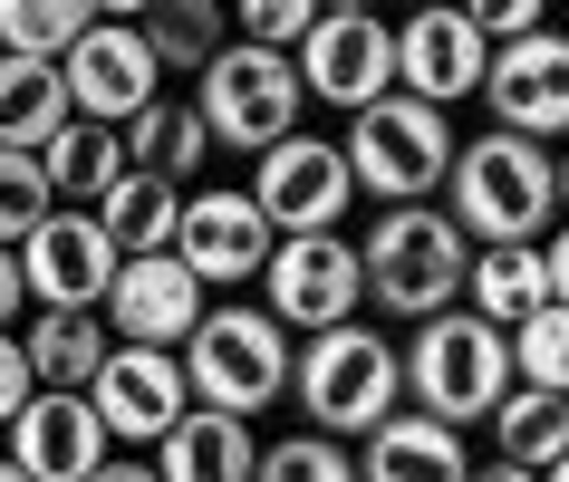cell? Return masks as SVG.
<instances>
[{"label":"cell","mask_w":569,"mask_h":482,"mask_svg":"<svg viewBox=\"0 0 569 482\" xmlns=\"http://www.w3.org/2000/svg\"><path fill=\"white\" fill-rule=\"evenodd\" d=\"M445 212H453V232L473 241V251L540 241V232H550V212H560L550 145H521V135H473V145H453Z\"/></svg>","instance_id":"cell-1"},{"label":"cell","mask_w":569,"mask_h":482,"mask_svg":"<svg viewBox=\"0 0 569 482\" xmlns=\"http://www.w3.org/2000/svg\"><path fill=\"white\" fill-rule=\"evenodd\" d=\"M290 395H300L309 434H329V444H367L387 415H406V366L377 329H319L290 358Z\"/></svg>","instance_id":"cell-2"},{"label":"cell","mask_w":569,"mask_h":482,"mask_svg":"<svg viewBox=\"0 0 569 482\" xmlns=\"http://www.w3.org/2000/svg\"><path fill=\"white\" fill-rule=\"evenodd\" d=\"M463 261H473V241L453 232L445 203H406V212H377L358 241V271H367V300L387 309V319H445L463 300Z\"/></svg>","instance_id":"cell-3"},{"label":"cell","mask_w":569,"mask_h":482,"mask_svg":"<svg viewBox=\"0 0 569 482\" xmlns=\"http://www.w3.org/2000/svg\"><path fill=\"white\" fill-rule=\"evenodd\" d=\"M396 366H406V405L435 424H492V405L511 395V338L482 329L473 309H445V319H425L406 348H396Z\"/></svg>","instance_id":"cell-4"},{"label":"cell","mask_w":569,"mask_h":482,"mask_svg":"<svg viewBox=\"0 0 569 482\" xmlns=\"http://www.w3.org/2000/svg\"><path fill=\"white\" fill-rule=\"evenodd\" d=\"M174 366H183V395L203 415L251 424L261 405L290 395V329L270 309H203V329L174 348Z\"/></svg>","instance_id":"cell-5"},{"label":"cell","mask_w":569,"mask_h":482,"mask_svg":"<svg viewBox=\"0 0 569 482\" xmlns=\"http://www.w3.org/2000/svg\"><path fill=\"white\" fill-rule=\"evenodd\" d=\"M338 154H348V183H358V193H377L387 212H406V203H435V193H445L453 125L435 117V107H416V97H377V107L348 117Z\"/></svg>","instance_id":"cell-6"},{"label":"cell","mask_w":569,"mask_h":482,"mask_svg":"<svg viewBox=\"0 0 569 482\" xmlns=\"http://www.w3.org/2000/svg\"><path fill=\"white\" fill-rule=\"evenodd\" d=\"M300 68L270 59V49H241V39H222V59L193 78V117H203L212 145L232 154H270L280 135H300Z\"/></svg>","instance_id":"cell-7"},{"label":"cell","mask_w":569,"mask_h":482,"mask_svg":"<svg viewBox=\"0 0 569 482\" xmlns=\"http://www.w3.org/2000/svg\"><path fill=\"white\" fill-rule=\"evenodd\" d=\"M251 212L270 222V241H309V232H338L348 203H358V183H348V154L329 135H280L270 154H251Z\"/></svg>","instance_id":"cell-8"},{"label":"cell","mask_w":569,"mask_h":482,"mask_svg":"<svg viewBox=\"0 0 569 482\" xmlns=\"http://www.w3.org/2000/svg\"><path fill=\"white\" fill-rule=\"evenodd\" d=\"M59 88H68V117L78 125H107L117 135V125H136L164 97V68L146 59V39H136L126 10H97V30L59 59Z\"/></svg>","instance_id":"cell-9"},{"label":"cell","mask_w":569,"mask_h":482,"mask_svg":"<svg viewBox=\"0 0 569 482\" xmlns=\"http://www.w3.org/2000/svg\"><path fill=\"white\" fill-rule=\"evenodd\" d=\"M261 290H270L261 309L280 319V329H300V338H319V329H348V319H358V300H367L358 241H348V232L270 241V261H261Z\"/></svg>","instance_id":"cell-10"},{"label":"cell","mask_w":569,"mask_h":482,"mask_svg":"<svg viewBox=\"0 0 569 482\" xmlns=\"http://www.w3.org/2000/svg\"><path fill=\"white\" fill-rule=\"evenodd\" d=\"M300 97H319V107H338V117H358V107H377V97H396V30L377 20V10H319V30L300 39Z\"/></svg>","instance_id":"cell-11"},{"label":"cell","mask_w":569,"mask_h":482,"mask_svg":"<svg viewBox=\"0 0 569 482\" xmlns=\"http://www.w3.org/2000/svg\"><path fill=\"white\" fill-rule=\"evenodd\" d=\"M482 107H492V135H521V145L569 135V39L560 30H531L521 49H492V68H482Z\"/></svg>","instance_id":"cell-12"},{"label":"cell","mask_w":569,"mask_h":482,"mask_svg":"<svg viewBox=\"0 0 569 482\" xmlns=\"http://www.w3.org/2000/svg\"><path fill=\"white\" fill-rule=\"evenodd\" d=\"M174 261L212 290H241V280H261L270 261V222L251 212L241 183H203V193H183V222H174Z\"/></svg>","instance_id":"cell-13"},{"label":"cell","mask_w":569,"mask_h":482,"mask_svg":"<svg viewBox=\"0 0 569 482\" xmlns=\"http://www.w3.org/2000/svg\"><path fill=\"white\" fill-rule=\"evenodd\" d=\"M88 405H97V424H107V444H126V453H154L183 415H193L183 366L164 358V348H117V358L97 366Z\"/></svg>","instance_id":"cell-14"},{"label":"cell","mask_w":569,"mask_h":482,"mask_svg":"<svg viewBox=\"0 0 569 482\" xmlns=\"http://www.w3.org/2000/svg\"><path fill=\"white\" fill-rule=\"evenodd\" d=\"M117 271H126V261L107 251L97 212H49V222L20 241V290H30L39 309H107Z\"/></svg>","instance_id":"cell-15"},{"label":"cell","mask_w":569,"mask_h":482,"mask_svg":"<svg viewBox=\"0 0 569 482\" xmlns=\"http://www.w3.org/2000/svg\"><path fill=\"white\" fill-rule=\"evenodd\" d=\"M203 280L183 271L174 251H154V261H126L117 271V290H107V309H97V319H107V338H117V348H164V358H174L183 338L203 329Z\"/></svg>","instance_id":"cell-16"},{"label":"cell","mask_w":569,"mask_h":482,"mask_svg":"<svg viewBox=\"0 0 569 482\" xmlns=\"http://www.w3.org/2000/svg\"><path fill=\"white\" fill-rule=\"evenodd\" d=\"M482 68H492V49H482V30L463 10H416L396 30V97H416L435 117L453 97H482Z\"/></svg>","instance_id":"cell-17"},{"label":"cell","mask_w":569,"mask_h":482,"mask_svg":"<svg viewBox=\"0 0 569 482\" xmlns=\"http://www.w3.org/2000/svg\"><path fill=\"white\" fill-rule=\"evenodd\" d=\"M107 424H97L88 395H30L20 415H10V463L30 482H88L97 463H107Z\"/></svg>","instance_id":"cell-18"},{"label":"cell","mask_w":569,"mask_h":482,"mask_svg":"<svg viewBox=\"0 0 569 482\" xmlns=\"http://www.w3.org/2000/svg\"><path fill=\"white\" fill-rule=\"evenodd\" d=\"M20 358H30V386L39 395H88L97 366L117 358V338L97 309H39L30 329H20Z\"/></svg>","instance_id":"cell-19"},{"label":"cell","mask_w":569,"mask_h":482,"mask_svg":"<svg viewBox=\"0 0 569 482\" xmlns=\"http://www.w3.org/2000/svg\"><path fill=\"white\" fill-rule=\"evenodd\" d=\"M358 482H473V453H463V434L435 415H387L377 434H367L358 453Z\"/></svg>","instance_id":"cell-20"},{"label":"cell","mask_w":569,"mask_h":482,"mask_svg":"<svg viewBox=\"0 0 569 482\" xmlns=\"http://www.w3.org/2000/svg\"><path fill=\"white\" fill-rule=\"evenodd\" d=\"M117 145H126V174H154L174 193H193V174L212 164V135L193 117V97H154L136 125H117Z\"/></svg>","instance_id":"cell-21"},{"label":"cell","mask_w":569,"mask_h":482,"mask_svg":"<svg viewBox=\"0 0 569 482\" xmlns=\"http://www.w3.org/2000/svg\"><path fill=\"white\" fill-rule=\"evenodd\" d=\"M463 309L482 329H521L531 309H550V271H540V241H511V251H473L463 261Z\"/></svg>","instance_id":"cell-22"},{"label":"cell","mask_w":569,"mask_h":482,"mask_svg":"<svg viewBox=\"0 0 569 482\" xmlns=\"http://www.w3.org/2000/svg\"><path fill=\"white\" fill-rule=\"evenodd\" d=\"M39 174H49V203H59V212H97L126 183V145L107 135V125H78V117H68L59 135L39 145Z\"/></svg>","instance_id":"cell-23"},{"label":"cell","mask_w":569,"mask_h":482,"mask_svg":"<svg viewBox=\"0 0 569 482\" xmlns=\"http://www.w3.org/2000/svg\"><path fill=\"white\" fill-rule=\"evenodd\" d=\"M251 463H261V444H251V424L232 415H193L154 444V482H251Z\"/></svg>","instance_id":"cell-24"},{"label":"cell","mask_w":569,"mask_h":482,"mask_svg":"<svg viewBox=\"0 0 569 482\" xmlns=\"http://www.w3.org/2000/svg\"><path fill=\"white\" fill-rule=\"evenodd\" d=\"M174 222H183V193L154 174H126L107 203H97V232L117 261H154V251H174Z\"/></svg>","instance_id":"cell-25"},{"label":"cell","mask_w":569,"mask_h":482,"mask_svg":"<svg viewBox=\"0 0 569 482\" xmlns=\"http://www.w3.org/2000/svg\"><path fill=\"white\" fill-rule=\"evenodd\" d=\"M68 125V88L39 59H0V154H39Z\"/></svg>","instance_id":"cell-26"},{"label":"cell","mask_w":569,"mask_h":482,"mask_svg":"<svg viewBox=\"0 0 569 482\" xmlns=\"http://www.w3.org/2000/svg\"><path fill=\"white\" fill-rule=\"evenodd\" d=\"M492 463H521V473H550L569 453V395H540V386H511L492 405Z\"/></svg>","instance_id":"cell-27"},{"label":"cell","mask_w":569,"mask_h":482,"mask_svg":"<svg viewBox=\"0 0 569 482\" xmlns=\"http://www.w3.org/2000/svg\"><path fill=\"white\" fill-rule=\"evenodd\" d=\"M136 39H146V59L164 78H203L222 59V10L212 0H154L146 20H136Z\"/></svg>","instance_id":"cell-28"},{"label":"cell","mask_w":569,"mask_h":482,"mask_svg":"<svg viewBox=\"0 0 569 482\" xmlns=\"http://www.w3.org/2000/svg\"><path fill=\"white\" fill-rule=\"evenodd\" d=\"M88 30H97V0H0V59L59 68Z\"/></svg>","instance_id":"cell-29"},{"label":"cell","mask_w":569,"mask_h":482,"mask_svg":"<svg viewBox=\"0 0 569 482\" xmlns=\"http://www.w3.org/2000/svg\"><path fill=\"white\" fill-rule=\"evenodd\" d=\"M511 386L569 395V309H531V319L511 329Z\"/></svg>","instance_id":"cell-30"},{"label":"cell","mask_w":569,"mask_h":482,"mask_svg":"<svg viewBox=\"0 0 569 482\" xmlns=\"http://www.w3.org/2000/svg\"><path fill=\"white\" fill-rule=\"evenodd\" d=\"M251 482H358V453L329 434H280V444H261Z\"/></svg>","instance_id":"cell-31"},{"label":"cell","mask_w":569,"mask_h":482,"mask_svg":"<svg viewBox=\"0 0 569 482\" xmlns=\"http://www.w3.org/2000/svg\"><path fill=\"white\" fill-rule=\"evenodd\" d=\"M49 174H39V154H0V251H20V241L49 222Z\"/></svg>","instance_id":"cell-32"},{"label":"cell","mask_w":569,"mask_h":482,"mask_svg":"<svg viewBox=\"0 0 569 482\" xmlns=\"http://www.w3.org/2000/svg\"><path fill=\"white\" fill-rule=\"evenodd\" d=\"M319 30V0H241V49L300 59V39Z\"/></svg>","instance_id":"cell-33"},{"label":"cell","mask_w":569,"mask_h":482,"mask_svg":"<svg viewBox=\"0 0 569 482\" xmlns=\"http://www.w3.org/2000/svg\"><path fill=\"white\" fill-rule=\"evenodd\" d=\"M482 30V49H521V39L540 30V0H482V10H463Z\"/></svg>","instance_id":"cell-34"},{"label":"cell","mask_w":569,"mask_h":482,"mask_svg":"<svg viewBox=\"0 0 569 482\" xmlns=\"http://www.w3.org/2000/svg\"><path fill=\"white\" fill-rule=\"evenodd\" d=\"M30 358H20V338H0V434H10V415H20V405H30Z\"/></svg>","instance_id":"cell-35"},{"label":"cell","mask_w":569,"mask_h":482,"mask_svg":"<svg viewBox=\"0 0 569 482\" xmlns=\"http://www.w3.org/2000/svg\"><path fill=\"white\" fill-rule=\"evenodd\" d=\"M540 271H550V309H569V232L540 241Z\"/></svg>","instance_id":"cell-36"},{"label":"cell","mask_w":569,"mask_h":482,"mask_svg":"<svg viewBox=\"0 0 569 482\" xmlns=\"http://www.w3.org/2000/svg\"><path fill=\"white\" fill-rule=\"evenodd\" d=\"M20 300H30V290H20V251H0V338H10V319H20Z\"/></svg>","instance_id":"cell-37"},{"label":"cell","mask_w":569,"mask_h":482,"mask_svg":"<svg viewBox=\"0 0 569 482\" xmlns=\"http://www.w3.org/2000/svg\"><path fill=\"white\" fill-rule=\"evenodd\" d=\"M88 482H154V463H136V453H107Z\"/></svg>","instance_id":"cell-38"},{"label":"cell","mask_w":569,"mask_h":482,"mask_svg":"<svg viewBox=\"0 0 569 482\" xmlns=\"http://www.w3.org/2000/svg\"><path fill=\"white\" fill-rule=\"evenodd\" d=\"M473 482H540V473H521V463H473Z\"/></svg>","instance_id":"cell-39"},{"label":"cell","mask_w":569,"mask_h":482,"mask_svg":"<svg viewBox=\"0 0 569 482\" xmlns=\"http://www.w3.org/2000/svg\"><path fill=\"white\" fill-rule=\"evenodd\" d=\"M550 174H560V212H569V154H550Z\"/></svg>","instance_id":"cell-40"},{"label":"cell","mask_w":569,"mask_h":482,"mask_svg":"<svg viewBox=\"0 0 569 482\" xmlns=\"http://www.w3.org/2000/svg\"><path fill=\"white\" fill-rule=\"evenodd\" d=\"M0 482H30V473H20V463H10V453H0Z\"/></svg>","instance_id":"cell-41"},{"label":"cell","mask_w":569,"mask_h":482,"mask_svg":"<svg viewBox=\"0 0 569 482\" xmlns=\"http://www.w3.org/2000/svg\"><path fill=\"white\" fill-rule=\"evenodd\" d=\"M540 482H569V453H560V463H550V473H540Z\"/></svg>","instance_id":"cell-42"},{"label":"cell","mask_w":569,"mask_h":482,"mask_svg":"<svg viewBox=\"0 0 569 482\" xmlns=\"http://www.w3.org/2000/svg\"><path fill=\"white\" fill-rule=\"evenodd\" d=\"M560 39H569V30H560Z\"/></svg>","instance_id":"cell-43"}]
</instances>
